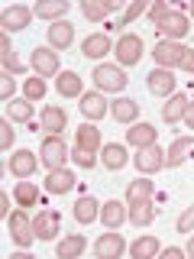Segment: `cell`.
I'll list each match as a JSON object with an SVG mask.
<instances>
[{
    "instance_id": "obj_1",
    "label": "cell",
    "mask_w": 194,
    "mask_h": 259,
    "mask_svg": "<svg viewBox=\"0 0 194 259\" xmlns=\"http://www.w3.org/2000/svg\"><path fill=\"white\" fill-rule=\"evenodd\" d=\"M149 20L156 23L159 32H162L165 39H172V42H178L181 36H188V29H191V26H188V16L178 13V10H168V4H162V0L149 7Z\"/></svg>"
},
{
    "instance_id": "obj_2",
    "label": "cell",
    "mask_w": 194,
    "mask_h": 259,
    "mask_svg": "<svg viewBox=\"0 0 194 259\" xmlns=\"http://www.w3.org/2000/svg\"><path fill=\"white\" fill-rule=\"evenodd\" d=\"M71 152H68V146H65L62 136H52L48 133L42 146H39V159H42V165L52 172V168H65V159H68Z\"/></svg>"
},
{
    "instance_id": "obj_3",
    "label": "cell",
    "mask_w": 194,
    "mask_h": 259,
    "mask_svg": "<svg viewBox=\"0 0 194 259\" xmlns=\"http://www.w3.org/2000/svg\"><path fill=\"white\" fill-rule=\"evenodd\" d=\"M91 78H94V84L101 88V91H110V94H120V91H123V88L129 84L126 71H123V68H117V65H97Z\"/></svg>"
},
{
    "instance_id": "obj_4",
    "label": "cell",
    "mask_w": 194,
    "mask_h": 259,
    "mask_svg": "<svg viewBox=\"0 0 194 259\" xmlns=\"http://www.w3.org/2000/svg\"><path fill=\"white\" fill-rule=\"evenodd\" d=\"M7 227H10V237L20 249H29L32 240H36V227H32V221L26 217V210H13L10 217H7Z\"/></svg>"
},
{
    "instance_id": "obj_5",
    "label": "cell",
    "mask_w": 194,
    "mask_h": 259,
    "mask_svg": "<svg viewBox=\"0 0 194 259\" xmlns=\"http://www.w3.org/2000/svg\"><path fill=\"white\" fill-rule=\"evenodd\" d=\"M126 253V243L120 237V230H107L94 240V256L97 259H120Z\"/></svg>"
},
{
    "instance_id": "obj_6",
    "label": "cell",
    "mask_w": 194,
    "mask_h": 259,
    "mask_svg": "<svg viewBox=\"0 0 194 259\" xmlns=\"http://www.w3.org/2000/svg\"><path fill=\"white\" fill-rule=\"evenodd\" d=\"M133 162H136V168H139V175H156V172L165 168V152L152 143V146H142V149L133 156Z\"/></svg>"
},
{
    "instance_id": "obj_7",
    "label": "cell",
    "mask_w": 194,
    "mask_h": 259,
    "mask_svg": "<svg viewBox=\"0 0 194 259\" xmlns=\"http://www.w3.org/2000/svg\"><path fill=\"white\" fill-rule=\"evenodd\" d=\"M117 62L120 65H136L142 59V36H136V32H123V36L117 39Z\"/></svg>"
},
{
    "instance_id": "obj_8",
    "label": "cell",
    "mask_w": 194,
    "mask_h": 259,
    "mask_svg": "<svg viewBox=\"0 0 194 259\" xmlns=\"http://www.w3.org/2000/svg\"><path fill=\"white\" fill-rule=\"evenodd\" d=\"M184 49L188 46H181V42H172V39H162V42L152 49V59L159 62V68H178L181 65V55H184Z\"/></svg>"
},
{
    "instance_id": "obj_9",
    "label": "cell",
    "mask_w": 194,
    "mask_h": 259,
    "mask_svg": "<svg viewBox=\"0 0 194 259\" xmlns=\"http://www.w3.org/2000/svg\"><path fill=\"white\" fill-rule=\"evenodd\" d=\"M32 71L39 78H59V52L55 49H32Z\"/></svg>"
},
{
    "instance_id": "obj_10",
    "label": "cell",
    "mask_w": 194,
    "mask_h": 259,
    "mask_svg": "<svg viewBox=\"0 0 194 259\" xmlns=\"http://www.w3.org/2000/svg\"><path fill=\"white\" fill-rule=\"evenodd\" d=\"M75 149L87 152V156H97V152L104 149V146H101V130H97L91 120L78 126V133H75Z\"/></svg>"
},
{
    "instance_id": "obj_11",
    "label": "cell",
    "mask_w": 194,
    "mask_h": 259,
    "mask_svg": "<svg viewBox=\"0 0 194 259\" xmlns=\"http://www.w3.org/2000/svg\"><path fill=\"white\" fill-rule=\"evenodd\" d=\"M32 227H36V237L39 240H55L62 230V217L59 210H39L36 217H32Z\"/></svg>"
},
{
    "instance_id": "obj_12",
    "label": "cell",
    "mask_w": 194,
    "mask_h": 259,
    "mask_svg": "<svg viewBox=\"0 0 194 259\" xmlns=\"http://www.w3.org/2000/svg\"><path fill=\"white\" fill-rule=\"evenodd\" d=\"M39 162H42V159H36V152H32V149H16L13 156L7 159V168H10L16 178H29L32 172H36Z\"/></svg>"
},
{
    "instance_id": "obj_13",
    "label": "cell",
    "mask_w": 194,
    "mask_h": 259,
    "mask_svg": "<svg viewBox=\"0 0 194 259\" xmlns=\"http://www.w3.org/2000/svg\"><path fill=\"white\" fill-rule=\"evenodd\" d=\"M29 20H32V10L23 7V4H16V7H7V10H4L0 26H4V32H20V29L29 26Z\"/></svg>"
},
{
    "instance_id": "obj_14",
    "label": "cell",
    "mask_w": 194,
    "mask_h": 259,
    "mask_svg": "<svg viewBox=\"0 0 194 259\" xmlns=\"http://www.w3.org/2000/svg\"><path fill=\"white\" fill-rule=\"evenodd\" d=\"M126 217H129V210H126L123 201L110 198L107 204H101V221H104V227H107V230H120Z\"/></svg>"
},
{
    "instance_id": "obj_15",
    "label": "cell",
    "mask_w": 194,
    "mask_h": 259,
    "mask_svg": "<svg viewBox=\"0 0 194 259\" xmlns=\"http://www.w3.org/2000/svg\"><path fill=\"white\" fill-rule=\"evenodd\" d=\"M81 113H84L91 123H97L101 117H107V113H110V104L104 101V94H97V91L81 94Z\"/></svg>"
},
{
    "instance_id": "obj_16",
    "label": "cell",
    "mask_w": 194,
    "mask_h": 259,
    "mask_svg": "<svg viewBox=\"0 0 194 259\" xmlns=\"http://www.w3.org/2000/svg\"><path fill=\"white\" fill-rule=\"evenodd\" d=\"M75 172L71 168H52V172L45 175V191L48 194H65V191H71L75 188Z\"/></svg>"
},
{
    "instance_id": "obj_17",
    "label": "cell",
    "mask_w": 194,
    "mask_h": 259,
    "mask_svg": "<svg viewBox=\"0 0 194 259\" xmlns=\"http://www.w3.org/2000/svg\"><path fill=\"white\" fill-rule=\"evenodd\" d=\"M146 84H149V91H152V94H159V97H172V94H175V75H172L168 68H156V71H149Z\"/></svg>"
},
{
    "instance_id": "obj_18",
    "label": "cell",
    "mask_w": 194,
    "mask_h": 259,
    "mask_svg": "<svg viewBox=\"0 0 194 259\" xmlns=\"http://www.w3.org/2000/svg\"><path fill=\"white\" fill-rule=\"evenodd\" d=\"M113 10H120V0H81V13L91 23H101L104 16H110Z\"/></svg>"
},
{
    "instance_id": "obj_19",
    "label": "cell",
    "mask_w": 194,
    "mask_h": 259,
    "mask_svg": "<svg viewBox=\"0 0 194 259\" xmlns=\"http://www.w3.org/2000/svg\"><path fill=\"white\" fill-rule=\"evenodd\" d=\"M152 194H156V185L149 182V175H139L136 182H129V188H126V207L152 201Z\"/></svg>"
},
{
    "instance_id": "obj_20",
    "label": "cell",
    "mask_w": 194,
    "mask_h": 259,
    "mask_svg": "<svg viewBox=\"0 0 194 259\" xmlns=\"http://www.w3.org/2000/svg\"><path fill=\"white\" fill-rule=\"evenodd\" d=\"M81 52L87 55V59H104V55L113 52V42L107 32H94V36H87L84 42H81Z\"/></svg>"
},
{
    "instance_id": "obj_21",
    "label": "cell",
    "mask_w": 194,
    "mask_h": 259,
    "mask_svg": "<svg viewBox=\"0 0 194 259\" xmlns=\"http://www.w3.org/2000/svg\"><path fill=\"white\" fill-rule=\"evenodd\" d=\"M194 152V136H178V140L172 143V149L165 152V165L168 168H178L184 159H188Z\"/></svg>"
},
{
    "instance_id": "obj_22",
    "label": "cell",
    "mask_w": 194,
    "mask_h": 259,
    "mask_svg": "<svg viewBox=\"0 0 194 259\" xmlns=\"http://www.w3.org/2000/svg\"><path fill=\"white\" fill-rule=\"evenodd\" d=\"M68 0H42V4H36L32 7V13L39 16V20H52V23H59L68 16Z\"/></svg>"
},
{
    "instance_id": "obj_23",
    "label": "cell",
    "mask_w": 194,
    "mask_h": 259,
    "mask_svg": "<svg viewBox=\"0 0 194 259\" xmlns=\"http://www.w3.org/2000/svg\"><path fill=\"white\" fill-rule=\"evenodd\" d=\"M71 42H75V26L68 20H59L48 26V46L52 49H68Z\"/></svg>"
},
{
    "instance_id": "obj_24",
    "label": "cell",
    "mask_w": 194,
    "mask_h": 259,
    "mask_svg": "<svg viewBox=\"0 0 194 259\" xmlns=\"http://www.w3.org/2000/svg\"><path fill=\"white\" fill-rule=\"evenodd\" d=\"M110 113L117 123H136V117H139V104L133 101V97H117V101L110 104Z\"/></svg>"
},
{
    "instance_id": "obj_25",
    "label": "cell",
    "mask_w": 194,
    "mask_h": 259,
    "mask_svg": "<svg viewBox=\"0 0 194 259\" xmlns=\"http://www.w3.org/2000/svg\"><path fill=\"white\" fill-rule=\"evenodd\" d=\"M156 136H159V130L152 126V123H133V126L126 130V143L136 146V149H142V146H152V143H156Z\"/></svg>"
},
{
    "instance_id": "obj_26",
    "label": "cell",
    "mask_w": 194,
    "mask_h": 259,
    "mask_svg": "<svg viewBox=\"0 0 194 259\" xmlns=\"http://www.w3.org/2000/svg\"><path fill=\"white\" fill-rule=\"evenodd\" d=\"M188 94H172L168 97V104L162 107V120H165L168 126L172 123H178V120H184V113H188Z\"/></svg>"
},
{
    "instance_id": "obj_27",
    "label": "cell",
    "mask_w": 194,
    "mask_h": 259,
    "mask_svg": "<svg viewBox=\"0 0 194 259\" xmlns=\"http://www.w3.org/2000/svg\"><path fill=\"white\" fill-rule=\"evenodd\" d=\"M0 59H4V71H10V75H26V65L16 59V52L10 46V32L0 36Z\"/></svg>"
},
{
    "instance_id": "obj_28",
    "label": "cell",
    "mask_w": 194,
    "mask_h": 259,
    "mask_svg": "<svg viewBox=\"0 0 194 259\" xmlns=\"http://www.w3.org/2000/svg\"><path fill=\"white\" fill-rule=\"evenodd\" d=\"M101 159H104V165L110 168V172H120V168L129 162V156H126V146H120V143H107L101 149Z\"/></svg>"
},
{
    "instance_id": "obj_29",
    "label": "cell",
    "mask_w": 194,
    "mask_h": 259,
    "mask_svg": "<svg viewBox=\"0 0 194 259\" xmlns=\"http://www.w3.org/2000/svg\"><path fill=\"white\" fill-rule=\"evenodd\" d=\"M94 217H101V204H97L94 194H81L75 201V221L78 224H91Z\"/></svg>"
},
{
    "instance_id": "obj_30",
    "label": "cell",
    "mask_w": 194,
    "mask_h": 259,
    "mask_svg": "<svg viewBox=\"0 0 194 259\" xmlns=\"http://www.w3.org/2000/svg\"><path fill=\"white\" fill-rule=\"evenodd\" d=\"M65 123H68V113H65L62 107H55V104H48V107L42 110V130L45 133H52V136H59Z\"/></svg>"
},
{
    "instance_id": "obj_31",
    "label": "cell",
    "mask_w": 194,
    "mask_h": 259,
    "mask_svg": "<svg viewBox=\"0 0 194 259\" xmlns=\"http://www.w3.org/2000/svg\"><path fill=\"white\" fill-rule=\"evenodd\" d=\"M84 249H87V240L81 237V233H68V237L55 246V253H59V259H78Z\"/></svg>"
},
{
    "instance_id": "obj_32",
    "label": "cell",
    "mask_w": 194,
    "mask_h": 259,
    "mask_svg": "<svg viewBox=\"0 0 194 259\" xmlns=\"http://www.w3.org/2000/svg\"><path fill=\"white\" fill-rule=\"evenodd\" d=\"M55 91H59L62 97H81L84 91H81V75L78 71H62L59 78H55Z\"/></svg>"
},
{
    "instance_id": "obj_33",
    "label": "cell",
    "mask_w": 194,
    "mask_h": 259,
    "mask_svg": "<svg viewBox=\"0 0 194 259\" xmlns=\"http://www.w3.org/2000/svg\"><path fill=\"white\" fill-rule=\"evenodd\" d=\"M7 117L20 120V123H29L32 120V101L29 97H13V101H7Z\"/></svg>"
},
{
    "instance_id": "obj_34",
    "label": "cell",
    "mask_w": 194,
    "mask_h": 259,
    "mask_svg": "<svg viewBox=\"0 0 194 259\" xmlns=\"http://www.w3.org/2000/svg\"><path fill=\"white\" fill-rule=\"evenodd\" d=\"M159 253H162V246H159L156 237H139L133 246H129V256H133V259H152Z\"/></svg>"
},
{
    "instance_id": "obj_35",
    "label": "cell",
    "mask_w": 194,
    "mask_h": 259,
    "mask_svg": "<svg viewBox=\"0 0 194 259\" xmlns=\"http://www.w3.org/2000/svg\"><path fill=\"white\" fill-rule=\"evenodd\" d=\"M13 198H16V204H20V207H36L39 204V188L32 182H20V185H16V191H13Z\"/></svg>"
},
{
    "instance_id": "obj_36",
    "label": "cell",
    "mask_w": 194,
    "mask_h": 259,
    "mask_svg": "<svg viewBox=\"0 0 194 259\" xmlns=\"http://www.w3.org/2000/svg\"><path fill=\"white\" fill-rule=\"evenodd\" d=\"M152 217H156V204H152V201H142V204L129 207V221H133V227H149Z\"/></svg>"
},
{
    "instance_id": "obj_37",
    "label": "cell",
    "mask_w": 194,
    "mask_h": 259,
    "mask_svg": "<svg viewBox=\"0 0 194 259\" xmlns=\"http://www.w3.org/2000/svg\"><path fill=\"white\" fill-rule=\"evenodd\" d=\"M146 13V0H133V4L126 7L123 13H120V20H117V26H129L133 20H139V16Z\"/></svg>"
},
{
    "instance_id": "obj_38",
    "label": "cell",
    "mask_w": 194,
    "mask_h": 259,
    "mask_svg": "<svg viewBox=\"0 0 194 259\" xmlns=\"http://www.w3.org/2000/svg\"><path fill=\"white\" fill-rule=\"evenodd\" d=\"M23 94H26L29 97V101H42V97H45V81L42 78H26V84H23Z\"/></svg>"
},
{
    "instance_id": "obj_39",
    "label": "cell",
    "mask_w": 194,
    "mask_h": 259,
    "mask_svg": "<svg viewBox=\"0 0 194 259\" xmlns=\"http://www.w3.org/2000/svg\"><path fill=\"white\" fill-rule=\"evenodd\" d=\"M175 230H178V233H191V230H194V204H191V207H184V214L178 217Z\"/></svg>"
},
{
    "instance_id": "obj_40",
    "label": "cell",
    "mask_w": 194,
    "mask_h": 259,
    "mask_svg": "<svg viewBox=\"0 0 194 259\" xmlns=\"http://www.w3.org/2000/svg\"><path fill=\"white\" fill-rule=\"evenodd\" d=\"M0 146H4V152H10V146H13V123H10V117L0 120Z\"/></svg>"
},
{
    "instance_id": "obj_41",
    "label": "cell",
    "mask_w": 194,
    "mask_h": 259,
    "mask_svg": "<svg viewBox=\"0 0 194 259\" xmlns=\"http://www.w3.org/2000/svg\"><path fill=\"white\" fill-rule=\"evenodd\" d=\"M0 94H4V101H13V75L10 71L0 75Z\"/></svg>"
},
{
    "instance_id": "obj_42",
    "label": "cell",
    "mask_w": 194,
    "mask_h": 259,
    "mask_svg": "<svg viewBox=\"0 0 194 259\" xmlns=\"http://www.w3.org/2000/svg\"><path fill=\"white\" fill-rule=\"evenodd\" d=\"M178 68H184L188 75H194V49H184V55H181V65Z\"/></svg>"
},
{
    "instance_id": "obj_43",
    "label": "cell",
    "mask_w": 194,
    "mask_h": 259,
    "mask_svg": "<svg viewBox=\"0 0 194 259\" xmlns=\"http://www.w3.org/2000/svg\"><path fill=\"white\" fill-rule=\"evenodd\" d=\"M0 214L10 217V194H0Z\"/></svg>"
},
{
    "instance_id": "obj_44",
    "label": "cell",
    "mask_w": 194,
    "mask_h": 259,
    "mask_svg": "<svg viewBox=\"0 0 194 259\" xmlns=\"http://www.w3.org/2000/svg\"><path fill=\"white\" fill-rule=\"evenodd\" d=\"M184 256V249H178V246H168L165 249V259H181Z\"/></svg>"
},
{
    "instance_id": "obj_45",
    "label": "cell",
    "mask_w": 194,
    "mask_h": 259,
    "mask_svg": "<svg viewBox=\"0 0 194 259\" xmlns=\"http://www.w3.org/2000/svg\"><path fill=\"white\" fill-rule=\"evenodd\" d=\"M184 126L194 130V104H188V113H184Z\"/></svg>"
},
{
    "instance_id": "obj_46",
    "label": "cell",
    "mask_w": 194,
    "mask_h": 259,
    "mask_svg": "<svg viewBox=\"0 0 194 259\" xmlns=\"http://www.w3.org/2000/svg\"><path fill=\"white\" fill-rule=\"evenodd\" d=\"M184 256H191V259H194V237L188 240V246H184Z\"/></svg>"
}]
</instances>
